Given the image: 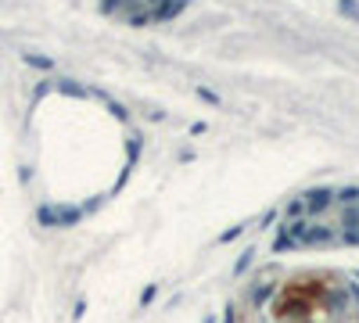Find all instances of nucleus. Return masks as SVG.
I'll use <instances>...</instances> for the list:
<instances>
[{
  "instance_id": "1",
  "label": "nucleus",
  "mask_w": 359,
  "mask_h": 323,
  "mask_svg": "<svg viewBox=\"0 0 359 323\" xmlns=\"http://www.w3.org/2000/svg\"><path fill=\"white\" fill-rule=\"evenodd\" d=\"M280 248L359 245V187L302 194L280 226Z\"/></svg>"
},
{
  "instance_id": "2",
  "label": "nucleus",
  "mask_w": 359,
  "mask_h": 323,
  "mask_svg": "<svg viewBox=\"0 0 359 323\" xmlns=\"http://www.w3.org/2000/svg\"><path fill=\"white\" fill-rule=\"evenodd\" d=\"M280 323H348V295L334 277H302L280 291L273 302Z\"/></svg>"
},
{
  "instance_id": "3",
  "label": "nucleus",
  "mask_w": 359,
  "mask_h": 323,
  "mask_svg": "<svg viewBox=\"0 0 359 323\" xmlns=\"http://www.w3.org/2000/svg\"><path fill=\"white\" fill-rule=\"evenodd\" d=\"M176 4H180V0H108V11L118 15L123 22L144 25V22L169 18L176 11Z\"/></svg>"
}]
</instances>
